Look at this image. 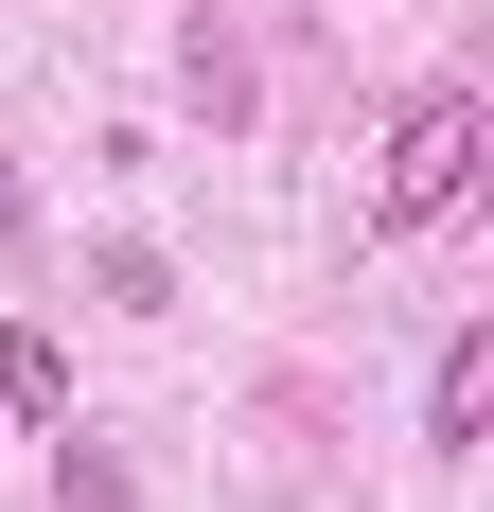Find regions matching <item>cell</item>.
<instances>
[{"mask_svg":"<svg viewBox=\"0 0 494 512\" xmlns=\"http://www.w3.org/2000/svg\"><path fill=\"white\" fill-rule=\"evenodd\" d=\"M477 142H494V106H477V89H406L389 177H371V230H442V212L477 195Z\"/></svg>","mask_w":494,"mask_h":512,"instance_id":"cell-1","label":"cell"},{"mask_svg":"<svg viewBox=\"0 0 494 512\" xmlns=\"http://www.w3.org/2000/svg\"><path fill=\"white\" fill-rule=\"evenodd\" d=\"M477 407H494V318H459V336H442V371H424V442L459 460V442H477Z\"/></svg>","mask_w":494,"mask_h":512,"instance_id":"cell-2","label":"cell"},{"mask_svg":"<svg viewBox=\"0 0 494 512\" xmlns=\"http://www.w3.org/2000/svg\"><path fill=\"white\" fill-rule=\"evenodd\" d=\"M0 407H18V424H71V354H53L36 318H18V336H0Z\"/></svg>","mask_w":494,"mask_h":512,"instance_id":"cell-3","label":"cell"},{"mask_svg":"<svg viewBox=\"0 0 494 512\" xmlns=\"http://www.w3.org/2000/svg\"><path fill=\"white\" fill-rule=\"evenodd\" d=\"M0 230H18V159H0Z\"/></svg>","mask_w":494,"mask_h":512,"instance_id":"cell-4","label":"cell"}]
</instances>
